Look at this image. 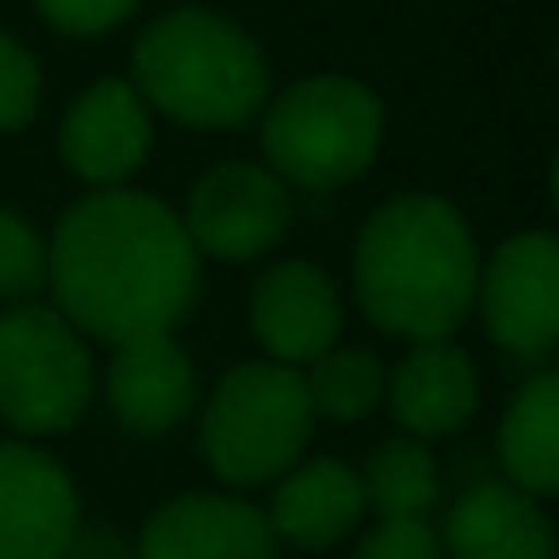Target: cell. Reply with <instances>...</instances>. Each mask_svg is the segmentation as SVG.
I'll return each instance as SVG.
<instances>
[{"instance_id":"6da1fadb","label":"cell","mask_w":559,"mask_h":559,"mask_svg":"<svg viewBox=\"0 0 559 559\" xmlns=\"http://www.w3.org/2000/svg\"><path fill=\"white\" fill-rule=\"evenodd\" d=\"M55 309L98 344L173 334L202 295V255L182 216L133 187H98L49 236Z\"/></svg>"},{"instance_id":"7a4b0ae2","label":"cell","mask_w":559,"mask_h":559,"mask_svg":"<svg viewBox=\"0 0 559 559\" xmlns=\"http://www.w3.org/2000/svg\"><path fill=\"white\" fill-rule=\"evenodd\" d=\"M476 236L447 197H393L358 226L354 299L388 338H452L476 305Z\"/></svg>"},{"instance_id":"3957f363","label":"cell","mask_w":559,"mask_h":559,"mask_svg":"<svg viewBox=\"0 0 559 559\" xmlns=\"http://www.w3.org/2000/svg\"><path fill=\"white\" fill-rule=\"evenodd\" d=\"M133 88L182 128H246L265 108L271 69L255 39L216 10H173L133 45Z\"/></svg>"},{"instance_id":"277c9868","label":"cell","mask_w":559,"mask_h":559,"mask_svg":"<svg viewBox=\"0 0 559 559\" xmlns=\"http://www.w3.org/2000/svg\"><path fill=\"white\" fill-rule=\"evenodd\" d=\"M314 423L299 368L246 358L226 368L202 407V462L231 491H255L280 481L309 452Z\"/></svg>"},{"instance_id":"5b68a950","label":"cell","mask_w":559,"mask_h":559,"mask_svg":"<svg viewBox=\"0 0 559 559\" xmlns=\"http://www.w3.org/2000/svg\"><path fill=\"white\" fill-rule=\"evenodd\" d=\"M265 167L289 192H338L383 147V98L348 74H314L261 108Z\"/></svg>"},{"instance_id":"8992f818","label":"cell","mask_w":559,"mask_h":559,"mask_svg":"<svg viewBox=\"0 0 559 559\" xmlns=\"http://www.w3.org/2000/svg\"><path fill=\"white\" fill-rule=\"evenodd\" d=\"M88 338L55 305H10L0 314V417L25 442L84 423L94 403Z\"/></svg>"},{"instance_id":"52a82bcc","label":"cell","mask_w":559,"mask_h":559,"mask_svg":"<svg viewBox=\"0 0 559 559\" xmlns=\"http://www.w3.org/2000/svg\"><path fill=\"white\" fill-rule=\"evenodd\" d=\"M476 314L496 348L545 358L559 348V236L521 231L491 251L476 275Z\"/></svg>"},{"instance_id":"ba28073f","label":"cell","mask_w":559,"mask_h":559,"mask_svg":"<svg viewBox=\"0 0 559 559\" xmlns=\"http://www.w3.org/2000/svg\"><path fill=\"white\" fill-rule=\"evenodd\" d=\"M289 216H295V197L271 167L222 163L192 187L182 226L202 261L246 265L285 241Z\"/></svg>"},{"instance_id":"9c48e42d","label":"cell","mask_w":559,"mask_h":559,"mask_svg":"<svg viewBox=\"0 0 559 559\" xmlns=\"http://www.w3.org/2000/svg\"><path fill=\"white\" fill-rule=\"evenodd\" d=\"M84 515L74 476L45 447L0 442V559H69Z\"/></svg>"},{"instance_id":"30bf717a","label":"cell","mask_w":559,"mask_h":559,"mask_svg":"<svg viewBox=\"0 0 559 559\" xmlns=\"http://www.w3.org/2000/svg\"><path fill=\"white\" fill-rule=\"evenodd\" d=\"M246 319H251V334L265 348V358L305 368L338 344L344 299H338L329 271H319L314 261H275L255 275Z\"/></svg>"},{"instance_id":"8fae6325","label":"cell","mask_w":559,"mask_h":559,"mask_svg":"<svg viewBox=\"0 0 559 559\" xmlns=\"http://www.w3.org/2000/svg\"><path fill=\"white\" fill-rule=\"evenodd\" d=\"M280 540L246 491H187L157 506L133 559H275Z\"/></svg>"},{"instance_id":"7c38bea8","label":"cell","mask_w":559,"mask_h":559,"mask_svg":"<svg viewBox=\"0 0 559 559\" xmlns=\"http://www.w3.org/2000/svg\"><path fill=\"white\" fill-rule=\"evenodd\" d=\"M153 147V108L133 79H98L69 104L59 128V157L88 187H123Z\"/></svg>"},{"instance_id":"4fadbf2b","label":"cell","mask_w":559,"mask_h":559,"mask_svg":"<svg viewBox=\"0 0 559 559\" xmlns=\"http://www.w3.org/2000/svg\"><path fill=\"white\" fill-rule=\"evenodd\" d=\"M383 403L393 423L417 442L456 437L481 407V373L452 338H423L388 368Z\"/></svg>"},{"instance_id":"5bb4252c","label":"cell","mask_w":559,"mask_h":559,"mask_svg":"<svg viewBox=\"0 0 559 559\" xmlns=\"http://www.w3.org/2000/svg\"><path fill=\"white\" fill-rule=\"evenodd\" d=\"M104 397L133 437H167L197 407V368L177 334H143L114 344Z\"/></svg>"},{"instance_id":"9a60e30c","label":"cell","mask_w":559,"mask_h":559,"mask_svg":"<svg viewBox=\"0 0 559 559\" xmlns=\"http://www.w3.org/2000/svg\"><path fill=\"white\" fill-rule=\"evenodd\" d=\"M447 559H559V531L540 496L511 481H476L437 521Z\"/></svg>"},{"instance_id":"2e32d148","label":"cell","mask_w":559,"mask_h":559,"mask_svg":"<svg viewBox=\"0 0 559 559\" xmlns=\"http://www.w3.org/2000/svg\"><path fill=\"white\" fill-rule=\"evenodd\" d=\"M271 521L280 545L295 550H334L338 540L358 531L368 521V501H364V481L348 462L334 456H299L280 481H271Z\"/></svg>"},{"instance_id":"e0dca14e","label":"cell","mask_w":559,"mask_h":559,"mask_svg":"<svg viewBox=\"0 0 559 559\" xmlns=\"http://www.w3.org/2000/svg\"><path fill=\"white\" fill-rule=\"evenodd\" d=\"M496 456L511 486L531 496H559V368L535 373L511 397L496 432Z\"/></svg>"},{"instance_id":"ac0fdd59","label":"cell","mask_w":559,"mask_h":559,"mask_svg":"<svg viewBox=\"0 0 559 559\" xmlns=\"http://www.w3.org/2000/svg\"><path fill=\"white\" fill-rule=\"evenodd\" d=\"M358 481H364V501L378 521L383 515H432L442 506V466H437L432 447L407 432L378 442L368 462L358 466Z\"/></svg>"},{"instance_id":"d6986e66","label":"cell","mask_w":559,"mask_h":559,"mask_svg":"<svg viewBox=\"0 0 559 559\" xmlns=\"http://www.w3.org/2000/svg\"><path fill=\"white\" fill-rule=\"evenodd\" d=\"M309 388V403H314L319 423H364L378 403H383L388 388V364L368 348H324L314 364L299 368Z\"/></svg>"},{"instance_id":"ffe728a7","label":"cell","mask_w":559,"mask_h":559,"mask_svg":"<svg viewBox=\"0 0 559 559\" xmlns=\"http://www.w3.org/2000/svg\"><path fill=\"white\" fill-rule=\"evenodd\" d=\"M49 280V241L20 212L0 206V299L25 305Z\"/></svg>"},{"instance_id":"44dd1931","label":"cell","mask_w":559,"mask_h":559,"mask_svg":"<svg viewBox=\"0 0 559 559\" xmlns=\"http://www.w3.org/2000/svg\"><path fill=\"white\" fill-rule=\"evenodd\" d=\"M354 559H447L432 515H383L358 535Z\"/></svg>"},{"instance_id":"7402d4cb","label":"cell","mask_w":559,"mask_h":559,"mask_svg":"<svg viewBox=\"0 0 559 559\" xmlns=\"http://www.w3.org/2000/svg\"><path fill=\"white\" fill-rule=\"evenodd\" d=\"M39 108V64L25 45L0 35V133H15Z\"/></svg>"},{"instance_id":"603a6c76","label":"cell","mask_w":559,"mask_h":559,"mask_svg":"<svg viewBox=\"0 0 559 559\" xmlns=\"http://www.w3.org/2000/svg\"><path fill=\"white\" fill-rule=\"evenodd\" d=\"M35 5L55 29L79 35V39H94V35H108L114 25H123L143 0H35Z\"/></svg>"},{"instance_id":"cb8c5ba5","label":"cell","mask_w":559,"mask_h":559,"mask_svg":"<svg viewBox=\"0 0 559 559\" xmlns=\"http://www.w3.org/2000/svg\"><path fill=\"white\" fill-rule=\"evenodd\" d=\"M550 197H555V212H559V153H555V167H550Z\"/></svg>"},{"instance_id":"d4e9b609","label":"cell","mask_w":559,"mask_h":559,"mask_svg":"<svg viewBox=\"0 0 559 559\" xmlns=\"http://www.w3.org/2000/svg\"><path fill=\"white\" fill-rule=\"evenodd\" d=\"M555 531H559V525H555Z\"/></svg>"}]
</instances>
